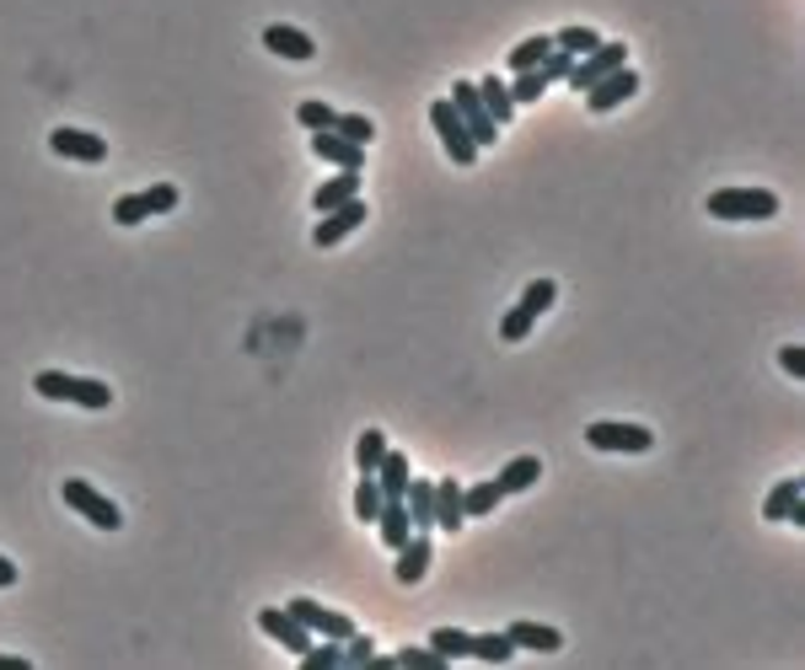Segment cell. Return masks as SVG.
I'll return each mask as SVG.
<instances>
[{
    "instance_id": "cell-4",
    "label": "cell",
    "mask_w": 805,
    "mask_h": 670,
    "mask_svg": "<svg viewBox=\"0 0 805 670\" xmlns=\"http://www.w3.org/2000/svg\"><path fill=\"white\" fill-rule=\"evenodd\" d=\"M178 210V188L173 183H156V188H140V193H125V199H114V226H145L151 215H173Z\"/></svg>"
},
{
    "instance_id": "cell-22",
    "label": "cell",
    "mask_w": 805,
    "mask_h": 670,
    "mask_svg": "<svg viewBox=\"0 0 805 670\" xmlns=\"http://www.w3.org/2000/svg\"><path fill=\"white\" fill-rule=\"evenodd\" d=\"M64 403H75V408H86V414H103V408H114V386L97 381V375H70Z\"/></svg>"
},
{
    "instance_id": "cell-5",
    "label": "cell",
    "mask_w": 805,
    "mask_h": 670,
    "mask_svg": "<svg viewBox=\"0 0 805 670\" xmlns=\"http://www.w3.org/2000/svg\"><path fill=\"white\" fill-rule=\"evenodd\" d=\"M585 445L591 451H613V456H644L655 445V434L644 424H618V419H596L585 429Z\"/></svg>"
},
{
    "instance_id": "cell-29",
    "label": "cell",
    "mask_w": 805,
    "mask_h": 670,
    "mask_svg": "<svg viewBox=\"0 0 805 670\" xmlns=\"http://www.w3.org/2000/svg\"><path fill=\"white\" fill-rule=\"evenodd\" d=\"M499 499H505V493H499L495 478H484V483H467V488H462V510H467V521H478V515H495Z\"/></svg>"
},
{
    "instance_id": "cell-35",
    "label": "cell",
    "mask_w": 805,
    "mask_h": 670,
    "mask_svg": "<svg viewBox=\"0 0 805 670\" xmlns=\"http://www.w3.org/2000/svg\"><path fill=\"white\" fill-rule=\"evenodd\" d=\"M333 134H344V140H355V145H366V151H371L376 123L366 119V113H339V119H333Z\"/></svg>"
},
{
    "instance_id": "cell-23",
    "label": "cell",
    "mask_w": 805,
    "mask_h": 670,
    "mask_svg": "<svg viewBox=\"0 0 805 670\" xmlns=\"http://www.w3.org/2000/svg\"><path fill=\"white\" fill-rule=\"evenodd\" d=\"M801 504H805V483H801V478H784V483H773V493L762 499V521H773V526H779V521H790Z\"/></svg>"
},
{
    "instance_id": "cell-41",
    "label": "cell",
    "mask_w": 805,
    "mask_h": 670,
    "mask_svg": "<svg viewBox=\"0 0 805 670\" xmlns=\"http://www.w3.org/2000/svg\"><path fill=\"white\" fill-rule=\"evenodd\" d=\"M16 585V563L11 558H0V590H11Z\"/></svg>"
},
{
    "instance_id": "cell-25",
    "label": "cell",
    "mask_w": 805,
    "mask_h": 670,
    "mask_svg": "<svg viewBox=\"0 0 805 670\" xmlns=\"http://www.w3.org/2000/svg\"><path fill=\"white\" fill-rule=\"evenodd\" d=\"M403 504H409V521H414V531H435V483H430V478H409Z\"/></svg>"
},
{
    "instance_id": "cell-10",
    "label": "cell",
    "mask_w": 805,
    "mask_h": 670,
    "mask_svg": "<svg viewBox=\"0 0 805 670\" xmlns=\"http://www.w3.org/2000/svg\"><path fill=\"white\" fill-rule=\"evenodd\" d=\"M49 151L64 156V161H86V167L108 161V140H103V134H92V129H70V123H60V129L49 134Z\"/></svg>"
},
{
    "instance_id": "cell-19",
    "label": "cell",
    "mask_w": 805,
    "mask_h": 670,
    "mask_svg": "<svg viewBox=\"0 0 805 670\" xmlns=\"http://www.w3.org/2000/svg\"><path fill=\"white\" fill-rule=\"evenodd\" d=\"M371 526L381 531V542H387L392 552L414 537V521H409V504H403V499H381V510H376Z\"/></svg>"
},
{
    "instance_id": "cell-3",
    "label": "cell",
    "mask_w": 805,
    "mask_h": 670,
    "mask_svg": "<svg viewBox=\"0 0 805 670\" xmlns=\"http://www.w3.org/2000/svg\"><path fill=\"white\" fill-rule=\"evenodd\" d=\"M60 499L81 515V521H92L97 531H119L125 526V510L103 493V488H92L86 478H64V488H60Z\"/></svg>"
},
{
    "instance_id": "cell-30",
    "label": "cell",
    "mask_w": 805,
    "mask_h": 670,
    "mask_svg": "<svg viewBox=\"0 0 805 670\" xmlns=\"http://www.w3.org/2000/svg\"><path fill=\"white\" fill-rule=\"evenodd\" d=\"M505 86H510V103L521 108V103H543V92H548L554 81H548L543 64H537V70H516V81H505Z\"/></svg>"
},
{
    "instance_id": "cell-6",
    "label": "cell",
    "mask_w": 805,
    "mask_h": 670,
    "mask_svg": "<svg viewBox=\"0 0 805 670\" xmlns=\"http://www.w3.org/2000/svg\"><path fill=\"white\" fill-rule=\"evenodd\" d=\"M430 123H435V134H440V145H446V156H451L457 167H473V161H478V145H473L467 123L457 119L451 97H440V103H430Z\"/></svg>"
},
{
    "instance_id": "cell-28",
    "label": "cell",
    "mask_w": 805,
    "mask_h": 670,
    "mask_svg": "<svg viewBox=\"0 0 805 670\" xmlns=\"http://www.w3.org/2000/svg\"><path fill=\"white\" fill-rule=\"evenodd\" d=\"M467 660L505 666V660H516V644H510V633H473V644H467Z\"/></svg>"
},
{
    "instance_id": "cell-18",
    "label": "cell",
    "mask_w": 805,
    "mask_h": 670,
    "mask_svg": "<svg viewBox=\"0 0 805 670\" xmlns=\"http://www.w3.org/2000/svg\"><path fill=\"white\" fill-rule=\"evenodd\" d=\"M505 633H510L516 649H532V655H558V649H564V633L548 627V622H526V617H521V622H510Z\"/></svg>"
},
{
    "instance_id": "cell-36",
    "label": "cell",
    "mask_w": 805,
    "mask_h": 670,
    "mask_svg": "<svg viewBox=\"0 0 805 670\" xmlns=\"http://www.w3.org/2000/svg\"><path fill=\"white\" fill-rule=\"evenodd\" d=\"M392 660H398V666H409V670H446V666H451V660H440V655H435L430 644H403Z\"/></svg>"
},
{
    "instance_id": "cell-38",
    "label": "cell",
    "mask_w": 805,
    "mask_h": 670,
    "mask_svg": "<svg viewBox=\"0 0 805 670\" xmlns=\"http://www.w3.org/2000/svg\"><path fill=\"white\" fill-rule=\"evenodd\" d=\"M296 119H301V129H311V134H317V129H333L339 108H333V103H317V97H307V103L296 108Z\"/></svg>"
},
{
    "instance_id": "cell-13",
    "label": "cell",
    "mask_w": 805,
    "mask_h": 670,
    "mask_svg": "<svg viewBox=\"0 0 805 670\" xmlns=\"http://www.w3.org/2000/svg\"><path fill=\"white\" fill-rule=\"evenodd\" d=\"M634 92H639V70H628V64H623V70L602 75V81L585 92V108H591V113H613V108H623Z\"/></svg>"
},
{
    "instance_id": "cell-14",
    "label": "cell",
    "mask_w": 805,
    "mask_h": 670,
    "mask_svg": "<svg viewBox=\"0 0 805 670\" xmlns=\"http://www.w3.org/2000/svg\"><path fill=\"white\" fill-rule=\"evenodd\" d=\"M263 49H269V55H280V60H291V64L317 60V44H311V33L291 27V22H269V27H263Z\"/></svg>"
},
{
    "instance_id": "cell-37",
    "label": "cell",
    "mask_w": 805,
    "mask_h": 670,
    "mask_svg": "<svg viewBox=\"0 0 805 670\" xmlns=\"http://www.w3.org/2000/svg\"><path fill=\"white\" fill-rule=\"evenodd\" d=\"M301 666H311V670H339L344 666V644H333V638H311V649L301 655Z\"/></svg>"
},
{
    "instance_id": "cell-26",
    "label": "cell",
    "mask_w": 805,
    "mask_h": 670,
    "mask_svg": "<svg viewBox=\"0 0 805 670\" xmlns=\"http://www.w3.org/2000/svg\"><path fill=\"white\" fill-rule=\"evenodd\" d=\"M554 55V33H532V38H521L510 55H505V70L516 75V70H537V64Z\"/></svg>"
},
{
    "instance_id": "cell-39",
    "label": "cell",
    "mask_w": 805,
    "mask_h": 670,
    "mask_svg": "<svg viewBox=\"0 0 805 670\" xmlns=\"http://www.w3.org/2000/svg\"><path fill=\"white\" fill-rule=\"evenodd\" d=\"M779 366H784V375H795V381H801V375H805V349H801V344H784V349H779Z\"/></svg>"
},
{
    "instance_id": "cell-11",
    "label": "cell",
    "mask_w": 805,
    "mask_h": 670,
    "mask_svg": "<svg viewBox=\"0 0 805 670\" xmlns=\"http://www.w3.org/2000/svg\"><path fill=\"white\" fill-rule=\"evenodd\" d=\"M366 215H371V210H366V199H350V204H339V210H328V215L317 220L311 242H317L322 252H328V247H339V242H344L350 231H360V226H366Z\"/></svg>"
},
{
    "instance_id": "cell-33",
    "label": "cell",
    "mask_w": 805,
    "mask_h": 670,
    "mask_svg": "<svg viewBox=\"0 0 805 670\" xmlns=\"http://www.w3.org/2000/svg\"><path fill=\"white\" fill-rule=\"evenodd\" d=\"M376 510H381V488H376L371 472H360V483H355V521H360V526H371Z\"/></svg>"
},
{
    "instance_id": "cell-31",
    "label": "cell",
    "mask_w": 805,
    "mask_h": 670,
    "mask_svg": "<svg viewBox=\"0 0 805 670\" xmlns=\"http://www.w3.org/2000/svg\"><path fill=\"white\" fill-rule=\"evenodd\" d=\"M596 44H602V33H596V27H558V33H554V49H564L569 60L591 55Z\"/></svg>"
},
{
    "instance_id": "cell-16",
    "label": "cell",
    "mask_w": 805,
    "mask_h": 670,
    "mask_svg": "<svg viewBox=\"0 0 805 670\" xmlns=\"http://www.w3.org/2000/svg\"><path fill=\"white\" fill-rule=\"evenodd\" d=\"M430 558H435V542L430 531H414L403 548H398V563H392V579L398 585H419L425 574H430Z\"/></svg>"
},
{
    "instance_id": "cell-8",
    "label": "cell",
    "mask_w": 805,
    "mask_h": 670,
    "mask_svg": "<svg viewBox=\"0 0 805 670\" xmlns=\"http://www.w3.org/2000/svg\"><path fill=\"white\" fill-rule=\"evenodd\" d=\"M285 611H291V617H296L301 627H311L317 638H333V644H344V638H350V633L360 627V622H355L350 611H333V607H322V601H311V596H296V601H291Z\"/></svg>"
},
{
    "instance_id": "cell-43",
    "label": "cell",
    "mask_w": 805,
    "mask_h": 670,
    "mask_svg": "<svg viewBox=\"0 0 805 670\" xmlns=\"http://www.w3.org/2000/svg\"><path fill=\"white\" fill-rule=\"evenodd\" d=\"M0 670H27V660L22 655H0Z\"/></svg>"
},
{
    "instance_id": "cell-9",
    "label": "cell",
    "mask_w": 805,
    "mask_h": 670,
    "mask_svg": "<svg viewBox=\"0 0 805 670\" xmlns=\"http://www.w3.org/2000/svg\"><path fill=\"white\" fill-rule=\"evenodd\" d=\"M451 108H457V119L467 123V134H473V145H478V151H484V145H495V140H499L495 119L484 113L478 81H457V86H451Z\"/></svg>"
},
{
    "instance_id": "cell-1",
    "label": "cell",
    "mask_w": 805,
    "mask_h": 670,
    "mask_svg": "<svg viewBox=\"0 0 805 670\" xmlns=\"http://www.w3.org/2000/svg\"><path fill=\"white\" fill-rule=\"evenodd\" d=\"M703 210L714 220H773L779 215V193H768V188H714L703 199Z\"/></svg>"
},
{
    "instance_id": "cell-27",
    "label": "cell",
    "mask_w": 805,
    "mask_h": 670,
    "mask_svg": "<svg viewBox=\"0 0 805 670\" xmlns=\"http://www.w3.org/2000/svg\"><path fill=\"white\" fill-rule=\"evenodd\" d=\"M478 97H484V113L495 119V129H505V123L516 119V103H510V86H505L499 75H484V81H478Z\"/></svg>"
},
{
    "instance_id": "cell-40",
    "label": "cell",
    "mask_w": 805,
    "mask_h": 670,
    "mask_svg": "<svg viewBox=\"0 0 805 670\" xmlns=\"http://www.w3.org/2000/svg\"><path fill=\"white\" fill-rule=\"evenodd\" d=\"M569 55H564V49H554V55H548V60H543V75H548V81H564V75H569Z\"/></svg>"
},
{
    "instance_id": "cell-15",
    "label": "cell",
    "mask_w": 805,
    "mask_h": 670,
    "mask_svg": "<svg viewBox=\"0 0 805 670\" xmlns=\"http://www.w3.org/2000/svg\"><path fill=\"white\" fill-rule=\"evenodd\" d=\"M258 627H263L274 644H285L296 660H301V655L311 649V627H301V622H296V617H291L285 607H263V611H258Z\"/></svg>"
},
{
    "instance_id": "cell-24",
    "label": "cell",
    "mask_w": 805,
    "mask_h": 670,
    "mask_svg": "<svg viewBox=\"0 0 805 670\" xmlns=\"http://www.w3.org/2000/svg\"><path fill=\"white\" fill-rule=\"evenodd\" d=\"M350 199H360V172H333L328 183L311 193L317 215H328V210H339V204H350Z\"/></svg>"
},
{
    "instance_id": "cell-17",
    "label": "cell",
    "mask_w": 805,
    "mask_h": 670,
    "mask_svg": "<svg viewBox=\"0 0 805 670\" xmlns=\"http://www.w3.org/2000/svg\"><path fill=\"white\" fill-rule=\"evenodd\" d=\"M467 526V510H462V483L457 478H440L435 483V531H462Z\"/></svg>"
},
{
    "instance_id": "cell-21",
    "label": "cell",
    "mask_w": 805,
    "mask_h": 670,
    "mask_svg": "<svg viewBox=\"0 0 805 670\" xmlns=\"http://www.w3.org/2000/svg\"><path fill=\"white\" fill-rule=\"evenodd\" d=\"M499 493L510 499V493H526V488L543 483V456H510L505 467H499Z\"/></svg>"
},
{
    "instance_id": "cell-7",
    "label": "cell",
    "mask_w": 805,
    "mask_h": 670,
    "mask_svg": "<svg viewBox=\"0 0 805 670\" xmlns=\"http://www.w3.org/2000/svg\"><path fill=\"white\" fill-rule=\"evenodd\" d=\"M623 64H628V44H607V38H602L591 55H580V60L569 64V75H564V81H569V86L585 97V92H591L602 75H613V70H623Z\"/></svg>"
},
{
    "instance_id": "cell-32",
    "label": "cell",
    "mask_w": 805,
    "mask_h": 670,
    "mask_svg": "<svg viewBox=\"0 0 805 670\" xmlns=\"http://www.w3.org/2000/svg\"><path fill=\"white\" fill-rule=\"evenodd\" d=\"M467 644H473V633H462V627H435L430 633V649L440 660H467Z\"/></svg>"
},
{
    "instance_id": "cell-12",
    "label": "cell",
    "mask_w": 805,
    "mask_h": 670,
    "mask_svg": "<svg viewBox=\"0 0 805 670\" xmlns=\"http://www.w3.org/2000/svg\"><path fill=\"white\" fill-rule=\"evenodd\" d=\"M311 156H322V161L339 167V172H366V145H355V140L333 134V129H317V134H311Z\"/></svg>"
},
{
    "instance_id": "cell-2",
    "label": "cell",
    "mask_w": 805,
    "mask_h": 670,
    "mask_svg": "<svg viewBox=\"0 0 805 670\" xmlns=\"http://www.w3.org/2000/svg\"><path fill=\"white\" fill-rule=\"evenodd\" d=\"M554 301H558V285H554V279H532V285L521 290V301L499 316V338H505V344H521V338L537 327V316H543V311H548Z\"/></svg>"
},
{
    "instance_id": "cell-42",
    "label": "cell",
    "mask_w": 805,
    "mask_h": 670,
    "mask_svg": "<svg viewBox=\"0 0 805 670\" xmlns=\"http://www.w3.org/2000/svg\"><path fill=\"white\" fill-rule=\"evenodd\" d=\"M366 666H371V670H398V660H392V655H371Z\"/></svg>"
},
{
    "instance_id": "cell-34",
    "label": "cell",
    "mask_w": 805,
    "mask_h": 670,
    "mask_svg": "<svg viewBox=\"0 0 805 670\" xmlns=\"http://www.w3.org/2000/svg\"><path fill=\"white\" fill-rule=\"evenodd\" d=\"M381 456H387V434H381V429H366V434L355 440V467H360V472H376Z\"/></svg>"
},
{
    "instance_id": "cell-20",
    "label": "cell",
    "mask_w": 805,
    "mask_h": 670,
    "mask_svg": "<svg viewBox=\"0 0 805 670\" xmlns=\"http://www.w3.org/2000/svg\"><path fill=\"white\" fill-rule=\"evenodd\" d=\"M371 478H376V488H381V499H403V493H409V478H414V462H409L403 451L387 445V456L376 462Z\"/></svg>"
}]
</instances>
